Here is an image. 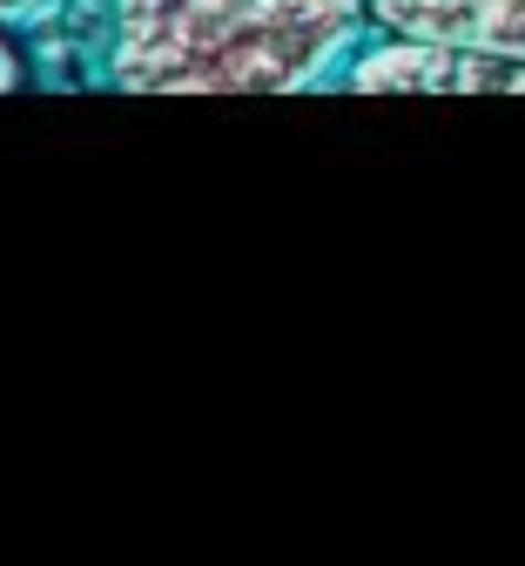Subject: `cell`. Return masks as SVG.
Masks as SVG:
<instances>
[{"label": "cell", "mask_w": 525, "mask_h": 566, "mask_svg": "<svg viewBox=\"0 0 525 566\" xmlns=\"http://www.w3.org/2000/svg\"><path fill=\"white\" fill-rule=\"evenodd\" d=\"M344 95H525V61L465 48V41H424V34H385L364 41L337 75Z\"/></svg>", "instance_id": "obj_2"}, {"label": "cell", "mask_w": 525, "mask_h": 566, "mask_svg": "<svg viewBox=\"0 0 525 566\" xmlns=\"http://www.w3.org/2000/svg\"><path fill=\"white\" fill-rule=\"evenodd\" d=\"M370 0H102V82L122 95L337 88Z\"/></svg>", "instance_id": "obj_1"}, {"label": "cell", "mask_w": 525, "mask_h": 566, "mask_svg": "<svg viewBox=\"0 0 525 566\" xmlns=\"http://www.w3.org/2000/svg\"><path fill=\"white\" fill-rule=\"evenodd\" d=\"M14 88H28V54L14 48L8 28H0V95H14Z\"/></svg>", "instance_id": "obj_4"}, {"label": "cell", "mask_w": 525, "mask_h": 566, "mask_svg": "<svg viewBox=\"0 0 525 566\" xmlns=\"http://www.w3.org/2000/svg\"><path fill=\"white\" fill-rule=\"evenodd\" d=\"M385 34H424V41H465L492 54L525 61V0H370Z\"/></svg>", "instance_id": "obj_3"}, {"label": "cell", "mask_w": 525, "mask_h": 566, "mask_svg": "<svg viewBox=\"0 0 525 566\" xmlns=\"http://www.w3.org/2000/svg\"><path fill=\"white\" fill-rule=\"evenodd\" d=\"M61 8V0H0V28H34Z\"/></svg>", "instance_id": "obj_5"}]
</instances>
